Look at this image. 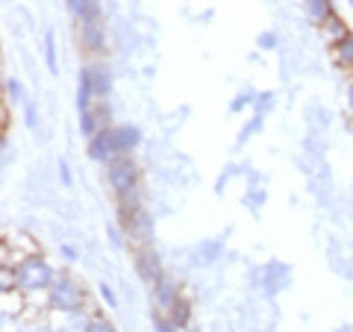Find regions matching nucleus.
Listing matches in <instances>:
<instances>
[{
  "instance_id": "f257e3e1",
  "label": "nucleus",
  "mask_w": 353,
  "mask_h": 332,
  "mask_svg": "<svg viewBox=\"0 0 353 332\" xmlns=\"http://www.w3.org/2000/svg\"><path fill=\"white\" fill-rule=\"evenodd\" d=\"M15 273H18V291L30 294H48L50 285L57 282V271L50 268V262L39 256V253H30L15 264Z\"/></svg>"
},
{
  "instance_id": "f03ea898",
  "label": "nucleus",
  "mask_w": 353,
  "mask_h": 332,
  "mask_svg": "<svg viewBox=\"0 0 353 332\" xmlns=\"http://www.w3.org/2000/svg\"><path fill=\"white\" fill-rule=\"evenodd\" d=\"M85 306V289L68 273H57V282L48 291V309L53 312H80Z\"/></svg>"
},
{
  "instance_id": "7ed1b4c3",
  "label": "nucleus",
  "mask_w": 353,
  "mask_h": 332,
  "mask_svg": "<svg viewBox=\"0 0 353 332\" xmlns=\"http://www.w3.org/2000/svg\"><path fill=\"white\" fill-rule=\"evenodd\" d=\"M106 183L112 188L115 197H124L130 191H136L141 183V168L130 156H118L106 165Z\"/></svg>"
},
{
  "instance_id": "20e7f679",
  "label": "nucleus",
  "mask_w": 353,
  "mask_h": 332,
  "mask_svg": "<svg viewBox=\"0 0 353 332\" xmlns=\"http://www.w3.org/2000/svg\"><path fill=\"white\" fill-rule=\"evenodd\" d=\"M118 227L124 229V236L130 241H136V247H150L153 241V218L141 209L136 215H127V218H118Z\"/></svg>"
},
{
  "instance_id": "39448f33",
  "label": "nucleus",
  "mask_w": 353,
  "mask_h": 332,
  "mask_svg": "<svg viewBox=\"0 0 353 332\" xmlns=\"http://www.w3.org/2000/svg\"><path fill=\"white\" fill-rule=\"evenodd\" d=\"M136 273H139L148 285L159 282L162 276H165L162 262H159L157 253H153V247H136Z\"/></svg>"
},
{
  "instance_id": "423d86ee",
  "label": "nucleus",
  "mask_w": 353,
  "mask_h": 332,
  "mask_svg": "<svg viewBox=\"0 0 353 332\" xmlns=\"http://www.w3.org/2000/svg\"><path fill=\"white\" fill-rule=\"evenodd\" d=\"M150 289H153V306H157V312H162V315H168L171 309H174V303L183 297L180 285H176L171 276H162V280L153 282Z\"/></svg>"
},
{
  "instance_id": "0eeeda50",
  "label": "nucleus",
  "mask_w": 353,
  "mask_h": 332,
  "mask_svg": "<svg viewBox=\"0 0 353 332\" xmlns=\"http://www.w3.org/2000/svg\"><path fill=\"white\" fill-rule=\"evenodd\" d=\"M80 44L85 53L92 56H103L106 53V30L101 27V21H88V24H80Z\"/></svg>"
},
{
  "instance_id": "6e6552de",
  "label": "nucleus",
  "mask_w": 353,
  "mask_h": 332,
  "mask_svg": "<svg viewBox=\"0 0 353 332\" xmlns=\"http://www.w3.org/2000/svg\"><path fill=\"white\" fill-rule=\"evenodd\" d=\"M112 145L118 156H130L141 145V129L136 124H112Z\"/></svg>"
},
{
  "instance_id": "1a4fd4ad",
  "label": "nucleus",
  "mask_w": 353,
  "mask_h": 332,
  "mask_svg": "<svg viewBox=\"0 0 353 332\" xmlns=\"http://www.w3.org/2000/svg\"><path fill=\"white\" fill-rule=\"evenodd\" d=\"M88 156H92L94 162H101V165H109L112 159H118L115 145H112V124L103 127L92 141H88Z\"/></svg>"
},
{
  "instance_id": "9d476101",
  "label": "nucleus",
  "mask_w": 353,
  "mask_h": 332,
  "mask_svg": "<svg viewBox=\"0 0 353 332\" xmlns=\"http://www.w3.org/2000/svg\"><path fill=\"white\" fill-rule=\"evenodd\" d=\"M65 6H68V12L80 21V24H88V21H101L103 9L97 0H65Z\"/></svg>"
},
{
  "instance_id": "9b49d317",
  "label": "nucleus",
  "mask_w": 353,
  "mask_h": 332,
  "mask_svg": "<svg viewBox=\"0 0 353 332\" xmlns=\"http://www.w3.org/2000/svg\"><path fill=\"white\" fill-rule=\"evenodd\" d=\"M88 74H92V85H94V94L97 101H106L109 92H112V74L103 62H88Z\"/></svg>"
},
{
  "instance_id": "f8f14e48",
  "label": "nucleus",
  "mask_w": 353,
  "mask_h": 332,
  "mask_svg": "<svg viewBox=\"0 0 353 332\" xmlns=\"http://www.w3.org/2000/svg\"><path fill=\"white\" fill-rule=\"evenodd\" d=\"M306 12L318 27H324L330 18H336V6L333 0H306Z\"/></svg>"
},
{
  "instance_id": "ddd939ff",
  "label": "nucleus",
  "mask_w": 353,
  "mask_h": 332,
  "mask_svg": "<svg viewBox=\"0 0 353 332\" xmlns=\"http://www.w3.org/2000/svg\"><path fill=\"white\" fill-rule=\"evenodd\" d=\"M333 59L341 71H353V32L333 44Z\"/></svg>"
},
{
  "instance_id": "4468645a",
  "label": "nucleus",
  "mask_w": 353,
  "mask_h": 332,
  "mask_svg": "<svg viewBox=\"0 0 353 332\" xmlns=\"http://www.w3.org/2000/svg\"><path fill=\"white\" fill-rule=\"evenodd\" d=\"M168 318H171V324L176 326V329H185L192 324V303H189V297H180V300L174 303V309L168 312Z\"/></svg>"
},
{
  "instance_id": "2eb2a0df",
  "label": "nucleus",
  "mask_w": 353,
  "mask_h": 332,
  "mask_svg": "<svg viewBox=\"0 0 353 332\" xmlns=\"http://www.w3.org/2000/svg\"><path fill=\"white\" fill-rule=\"evenodd\" d=\"M321 32H324V39L330 41V48H333V44H336V41H341V39H345L350 30H347V24H345V21H341V18L336 15V18H330L327 24L321 27Z\"/></svg>"
},
{
  "instance_id": "dca6fc26",
  "label": "nucleus",
  "mask_w": 353,
  "mask_h": 332,
  "mask_svg": "<svg viewBox=\"0 0 353 332\" xmlns=\"http://www.w3.org/2000/svg\"><path fill=\"white\" fill-rule=\"evenodd\" d=\"M44 65H48L50 74H59V62H57V36H53V30L44 32Z\"/></svg>"
},
{
  "instance_id": "f3484780",
  "label": "nucleus",
  "mask_w": 353,
  "mask_h": 332,
  "mask_svg": "<svg viewBox=\"0 0 353 332\" xmlns=\"http://www.w3.org/2000/svg\"><path fill=\"white\" fill-rule=\"evenodd\" d=\"M83 332H115V326L109 324L106 318H101V315H94V318H88L85 324H83Z\"/></svg>"
},
{
  "instance_id": "a211bd4d",
  "label": "nucleus",
  "mask_w": 353,
  "mask_h": 332,
  "mask_svg": "<svg viewBox=\"0 0 353 332\" xmlns=\"http://www.w3.org/2000/svg\"><path fill=\"white\" fill-rule=\"evenodd\" d=\"M6 94L12 103H21L24 101V85H21V80H15V76H9L6 80Z\"/></svg>"
},
{
  "instance_id": "6ab92c4d",
  "label": "nucleus",
  "mask_w": 353,
  "mask_h": 332,
  "mask_svg": "<svg viewBox=\"0 0 353 332\" xmlns=\"http://www.w3.org/2000/svg\"><path fill=\"white\" fill-rule=\"evenodd\" d=\"M153 332H180V329L171 324V318H168V315L153 312Z\"/></svg>"
},
{
  "instance_id": "aec40b11",
  "label": "nucleus",
  "mask_w": 353,
  "mask_h": 332,
  "mask_svg": "<svg viewBox=\"0 0 353 332\" xmlns=\"http://www.w3.org/2000/svg\"><path fill=\"white\" fill-rule=\"evenodd\" d=\"M253 103H256V97H253V92L248 88V92H241V94L236 97V101L230 103V112H241L245 106H253Z\"/></svg>"
},
{
  "instance_id": "412c9836",
  "label": "nucleus",
  "mask_w": 353,
  "mask_h": 332,
  "mask_svg": "<svg viewBox=\"0 0 353 332\" xmlns=\"http://www.w3.org/2000/svg\"><path fill=\"white\" fill-rule=\"evenodd\" d=\"M106 232H109V241H112L115 247L124 245V238H127V236H124V229H121L118 224H109V227H106Z\"/></svg>"
},
{
  "instance_id": "4be33fe9",
  "label": "nucleus",
  "mask_w": 353,
  "mask_h": 332,
  "mask_svg": "<svg viewBox=\"0 0 353 332\" xmlns=\"http://www.w3.org/2000/svg\"><path fill=\"white\" fill-rule=\"evenodd\" d=\"M97 291H101V297L106 300V306H109V309H115V306H118V297H115V291L109 289L106 282H101V285H97Z\"/></svg>"
},
{
  "instance_id": "5701e85b",
  "label": "nucleus",
  "mask_w": 353,
  "mask_h": 332,
  "mask_svg": "<svg viewBox=\"0 0 353 332\" xmlns=\"http://www.w3.org/2000/svg\"><path fill=\"white\" fill-rule=\"evenodd\" d=\"M268 106H274V94L271 92H262L256 97V115H265V109H268Z\"/></svg>"
},
{
  "instance_id": "b1692460",
  "label": "nucleus",
  "mask_w": 353,
  "mask_h": 332,
  "mask_svg": "<svg viewBox=\"0 0 353 332\" xmlns=\"http://www.w3.org/2000/svg\"><path fill=\"white\" fill-rule=\"evenodd\" d=\"M59 176H62V185H65V188H71V185H74L71 168H68V162H65V159H59Z\"/></svg>"
},
{
  "instance_id": "393cba45",
  "label": "nucleus",
  "mask_w": 353,
  "mask_h": 332,
  "mask_svg": "<svg viewBox=\"0 0 353 332\" xmlns=\"http://www.w3.org/2000/svg\"><path fill=\"white\" fill-rule=\"evenodd\" d=\"M24 124L27 127H36V118H39V112H36V106H32V103H24Z\"/></svg>"
},
{
  "instance_id": "a878e982",
  "label": "nucleus",
  "mask_w": 353,
  "mask_h": 332,
  "mask_svg": "<svg viewBox=\"0 0 353 332\" xmlns=\"http://www.w3.org/2000/svg\"><path fill=\"white\" fill-rule=\"evenodd\" d=\"M59 253H62V256L68 259V262H77V259H80V253H77V247H71V245H62Z\"/></svg>"
},
{
  "instance_id": "bb28decb",
  "label": "nucleus",
  "mask_w": 353,
  "mask_h": 332,
  "mask_svg": "<svg viewBox=\"0 0 353 332\" xmlns=\"http://www.w3.org/2000/svg\"><path fill=\"white\" fill-rule=\"evenodd\" d=\"M274 44H277V36H274V32H262L259 36V48H274Z\"/></svg>"
},
{
  "instance_id": "cd10ccee",
  "label": "nucleus",
  "mask_w": 353,
  "mask_h": 332,
  "mask_svg": "<svg viewBox=\"0 0 353 332\" xmlns=\"http://www.w3.org/2000/svg\"><path fill=\"white\" fill-rule=\"evenodd\" d=\"M347 109H350V115H353V80L347 85Z\"/></svg>"
},
{
  "instance_id": "c85d7f7f",
  "label": "nucleus",
  "mask_w": 353,
  "mask_h": 332,
  "mask_svg": "<svg viewBox=\"0 0 353 332\" xmlns=\"http://www.w3.org/2000/svg\"><path fill=\"white\" fill-rule=\"evenodd\" d=\"M347 3H350V6H353V0H347Z\"/></svg>"
}]
</instances>
